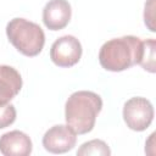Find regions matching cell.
Masks as SVG:
<instances>
[{
  "label": "cell",
  "mask_w": 156,
  "mask_h": 156,
  "mask_svg": "<svg viewBox=\"0 0 156 156\" xmlns=\"http://www.w3.org/2000/svg\"><path fill=\"white\" fill-rule=\"evenodd\" d=\"M101 108L102 100L100 95L89 90L76 91L65 105L66 124L76 134H87L93 130Z\"/></svg>",
  "instance_id": "cell-1"
},
{
  "label": "cell",
  "mask_w": 156,
  "mask_h": 156,
  "mask_svg": "<svg viewBox=\"0 0 156 156\" xmlns=\"http://www.w3.org/2000/svg\"><path fill=\"white\" fill-rule=\"evenodd\" d=\"M141 40L134 35H124L102 44L99 51V62L106 71L122 72L138 65Z\"/></svg>",
  "instance_id": "cell-2"
},
{
  "label": "cell",
  "mask_w": 156,
  "mask_h": 156,
  "mask_svg": "<svg viewBox=\"0 0 156 156\" xmlns=\"http://www.w3.org/2000/svg\"><path fill=\"white\" fill-rule=\"evenodd\" d=\"M10 43L24 56H37L45 44V34L39 24L26 18H12L6 26Z\"/></svg>",
  "instance_id": "cell-3"
},
{
  "label": "cell",
  "mask_w": 156,
  "mask_h": 156,
  "mask_svg": "<svg viewBox=\"0 0 156 156\" xmlns=\"http://www.w3.org/2000/svg\"><path fill=\"white\" fill-rule=\"evenodd\" d=\"M123 119L132 130L143 132L154 119V106L146 98H130L123 106Z\"/></svg>",
  "instance_id": "cell-4"
},
{
  "label": "cell",
  "mask_w": 156,
  "mask_h": 156,
  "mask_svg": "<svg viewBox=\"0 0 156 156\" xmlns=\"http://www.w3.org/2000/svg\"><path fill=\"white\" fill-rule=\"evenodd\" d=\"M82 44L73 35H63L54 41L50 49V58L58 67H72L79 62Z\"/></svg>",
  "instance_id": "cell-5"
},
{
  "label": "cell",
  "mask_w": 156,
  "mask_h": 156,
  "mask_svg": "<svg viewBox=\"0 0 156 156\" xmlns=\"http://www.w3.org/2000/svg\"><path fill=\"white\" fill-rule=\"evenodd\" d=\"M76 135L77 134L67 124H56L45 132L43 146L51 154H65L76 146Z\"/></svg>",
  "instance_id": "cell-6"
},
{
  "label": "cell",
  "mask_w": 156,
  "mask_h": 156,
  "mask_svg": "<svg viewBox=\"0 0 156 156\" xmlns=\"http://www.w3.org/2000/svg\"><path fill=\"white\" fill-rule=\"evenodd\" d=\"M72 9L67 0H50L43 9V22L50 30L63 29L71 21Z\"/></svg>",
  "instance_id": "cell-7"
},
{
  "label": "cell",
  "mask_w": 156,
  "mask_h": 156,
  "mask_svg": "<svg viewBox=\"0 0 156 156\" xmlns=\"http://www.w3.org/2000/svg\"><path fill=\"white\" fill-rule=\"evenodd\" d=\"M32 149L30 138L21 130H11L0 136V152L5 156H28Z\"/></svg>",
  "instance_id": "cell-8"
},
{
  "label": "cell",
  "mask_w": 156,
  "mask_h": 156,
  "mask_svg": "<svg viewBox=\"0 0 156 156\" xmlns=\"http://www.w3.org/2000/svg\"><path fill=\"white\" fill-rule=\"evenodd\" d=\"M22 78L18 71L7 65H0V106L9 104L21 90Z\"/></svg>",
  "instance_id": "cell-9"
},
{
  "label": "cell",
  "mask_w": 156,
  "mask_h": 156,
  "mask_svg": "<svg viewBox=\"0 0 156 156\" xmlns=\"http://www.w3.org/2000/svg\"><path fill=\"white\" fill-rule=\"evenodd\" d=\"M156 43L155 39H146L141 41V50H140V56L138 65H140L145 71L150 73H155L156 63H155V57H156Z\"/></svg>",
  "instance_id": "cell-10"
},
{
  "label": "cell",
  "mask_w": 156,
  "mask_h": 156,
  "mask_svg": "<svg viewBox=\"0 0 156 156\" xmlns=\"http://www.w3.org/2000/svg\"><path fill=\"white\" fill-rule=\"evenodd\" d=\"M110 154H111V150L108 145L104 140H100V139H94V140L82 144V146L77 151V155L79 156H88V155L108 156Z\"/></svg>",
  "instance_id": "cell-11"
},
{
  "label": "cell",
  "mask_w": 156,
  "mask_h": 156,
  "mask_svg": "<svg viewBox=\"0 0 156 156\" xmlns=\"http://www.w3.org/2000/svg\"><path fill=\"white\" fill-rule=\"evenodd\" d=\"M16 119V108L11 104L0 106V129L11 126Z\"/></svg>",
  "instance_id": "cell-12"
},
{
  "label": "cell",
  "mask_w": 156,
  "mask_h": 156,
  "mask_svg": "<svg viewBox=\"0 0 156 156\" xmlns=\"http://www.w3.org/2000/svg\"><path fill=\"white\" fill-rule=\"evenodd\" d=\"M154 9H155V0H147L145 2V11H144V22L151 32H155L154 26Z\"/></svg>",
  "instance_id": "cell-13"
}]
</instances>
